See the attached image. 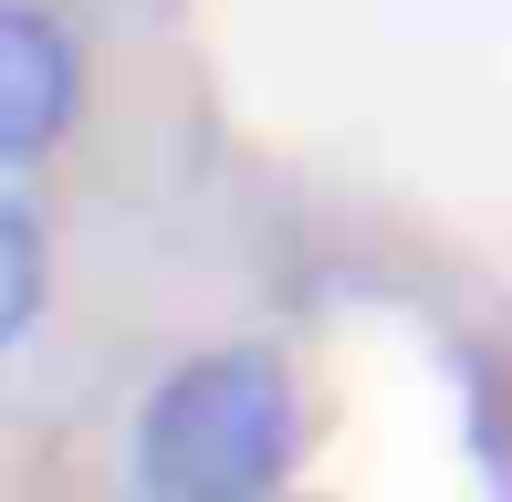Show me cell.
Segmentation results:
<instances>
[{"mask_svg":"<svg viewBox=\"0 0 512 502\" xmlns=\"http://www.w3.org/2000/svg\"><path fill=\"white\" fill-rule=\"evenodd\" d=\"M32 314H42V220L11 199L0 210V346H21Z\"/></svg>","mask_w":512,"mask_h":502,"instance_id":"obj_3","label":"cell"},{"mask_svg":"<svg viewBox=\"0 0 512 502\" xmlns=\"http://www.w3.org/2000/svg\"><path fill=\"white\" fill-rule=\"evenodd\" d=\"M74 84H84V63H74V42L53 32V11L11 0V11H0V157H11V168L63 136Z\"/></svg>","mask_w":512,"mask_h":502,"instance_id":"obj_2","label":"cell"},{"mask_svg":"<svg viewBox=\"0 0 512 502\" xmlns=\"http://www.w3.org/2000/svg\"><path fill=\"white\" fill-rule=\"evenodd\" d=\"M293 377L262 346L189 356L136 419V492L157 502H241L293 471Z\"/></svg>","mask_w":512,"mask_h":502,"instance_id":"obj_1","label":"cell"}]
</instances>
